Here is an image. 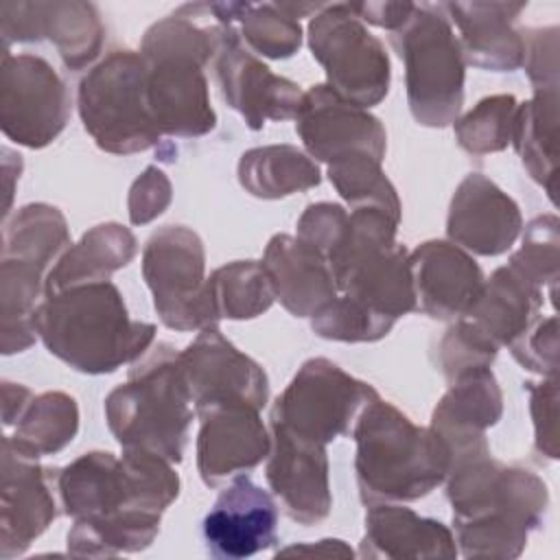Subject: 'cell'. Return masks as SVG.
Masks as SVG:
<instances>
[{"instance_id": "cell-1", "label": "cell", "mask_w": 560, "mask_h": 560, "mask_svg": "<svg viewBox=\"0 0 560 560\" xmlns=\"http://www.w3.org/2000/svg\"><path fill=\"white\" fill-rule=\"evenodd\" d=\"M59 505L72 516L68 551L103 558L147 549L179 494L173 464L142 448L90 451L55 470Z\"/></svg>"}, {"instance_id": "cell-2", "label": "cell", "mask_w": 560, "mask_h": 560, "mask_svg": "<svg viewBox=\"0 0 560 560\" xmlns=\"http://www.w3.org/2000/svg\"><path fill=\"white\" fill-rule=\"evenodd\" d=\"M35 332L52 357L83 374H109L138 361L155 341V326L129 317L112 280L46 293Z\"/></svg>"}, {"instance_id": "cell-3", "label": "cell", "mask_w": 560, "mask_h": 560, "mask_svg": "<svg viewBox=\"0 0 560 560\" xmlns=\"http://www.w3.org/2000/svg\"><path fill=\"white\" fill-rule=\"evenodd\" d=\"M147 107L162 136L201 138L217 127L203 68L214 55V24L192 22L188 7L151 24L140 42Z\"/></svg>"}, {"instance_id": "cell-4", "label": "cell", "mask_w": 560, "mask_h": 560, "mask_svg": "<svg viewBox=\"0 0 560 560\" xmlns=\"http://www.w3.org/2000/svg\"><path fill=\"white\" fill-rule=\"evenodd\" d=\"M352 438L357 486L365 505L416 501L446 479V442L431 427L413 424L387 400L374 398L363 407Z\"/></svg>"}, {"instance_id": "cell-5", "label": "cell", "mask_w": 560, "mask_h": 560, "mask_svg": "<svg viewBox=\"0 0 560 560\" xmlns=\"http://www.w3.org/2000/svg\"><path fill=\"white\" fill-rule=\"evenodd\" d=\"M190 394L179 352L168 343L149 348L129 376L105 398V420L122 448H142L179 464L192 422Z\"/></svg>"}, {"instance_id": "cell-6", "label": "cell", "mask_w": 560, "mask_h": 560, "mask_svg": "<svg viewBox=\"0 0 560 560\" xmlns=\"http://www.w3.org/2000/svg\"><path fill=\"white\" fill-rule=\"evenodd\" d=\"M398 223L378 208H354L341 245L326 260L337 293L394 319L416 311L409 252L396 243Z\"/></svg>"}, {"instance_id": "cell-7", "label": "cell", "mask_w": 560, "mask_h": 560, "mask_svg": "<svg viewBox=\"0 0 560 560\" xmlns=\"http://www.w3.org/2000/svg\"><path fill=\"white\" fill-rule=\"evenodd\" d=\"M389 42L405 63L413 120L424 127L455 122L464 105L466 61L442 4H413L409 20L392 31Z\"/></svg>"}, {"instance_id": "cell-8", "label": "cell", "mask_w": 560, "mask_h": 560, "mask_svg": "<svg viewBox=\"0 0 560 560\" xmlns=\"http://www.w3.org/2000/svg\"><path fill=\"white\" fill-rule=\"evenodd\" d=\"M444 481L453 523L488 521L529 534L549 505L547 483L527 468L494 459L488 442L453 451Z\"/></svg>"}, {"instance_id": "cell-9", "label": "cell", "mask_w": 560, "mask_h": 560, "mask_svg": "<svg viewBox=\"0 0 560 560\" xmlns=\"http://www.w3.org/2000/svg\"><path fill=\"white\" fill-rule=\"evenodd\" d=\"M77 107L98 149L131 155L162 140L147 107V61L140 50H112L79 83Z\"/></svg>"}, {"instance_id": "cell-10", "label": "cell", "mask_w": 560, "mask_h": 560, "mask_svg": "<svg viewBox=\"0 0 560 560\" xmlns=\"http://www.w3.org/2000/svg\"><path fill=\"white\" fill-rule=\"evenodd\" d=\"M308 46L326 72V85L341 98L370 109L392 81L385 46L346 2L324 4L308 22Z\"/></svg>"}, {"instance_id": "cell-11", "label": "cell", "mask_w": 560, "mask_h": 560, "mask_svg": "<svg viewBox=\"0 0 560 560\" xmlns=\"http://www.w3.org/2000/svg\"><path fill=\"white\" fill-rule=\"evenodd\" d=\"M142 276L164 326L201 330L219 326L206 278V249L199 234L186 225L155 230L142 249Z\"/></svg>"}, {"instance_id": "cell-12", "label": "cell", "mask_w": 560, "mask_h": 560, "mask_svg": "<svg viewBox=\"0 0 560 560\" xmlns=\"http://www.w3.org/2000/svg\"><path fill=\"white\" fill-rule=\"evenodd\" d=\"M374 398L378 392L370 383L350 376L324 357H315L302 363L276 398L269 424L326 446L339 435H350L359 413Z\"/></svg>"}, {"instance_id": "cell-13", "label": "cell", "mask_w": 560, "mask_h": 560, "mask_svg": "<svg viewBox=\"0 0 560 560\" xmlns=\"http://www.w3.org/2000/svg\"><path fill=\"white\" fill-rule=\"evenodd\" d=\"M70 118V96L55 68L37 55L4 50L0 68L2 133L28 149L50 144Z\"/></svg>"}, {"instance_id": "cell-14", "label": "cell", "mask_w": 560, "mask_h": 560, "mask_svg": "<svg viewBox=\"0 0 560 560\" xmlns=\"http://www.w3.org/2000/svg\"><path fill=\"white\" fill-rule=\"evenodd\" d=\"M212 66L223 101L249 129H262L267 120L295 118L304 92L295 81L271 72L243 44L234 24H214Z\"/></svg>"}, {"instance_id": "cell-15", "label": "cell", "mask_w": 560, "mask_h": 560, "mask_svg": "<svg viewBox=\"0 0 560 560\" xmlns=\"http://www.w3.org/2000/svg\"><path fill=\"white\" fill-rule=\"evenodd\" d=\"M179 363L197 416L223 402H249L262 409L269 400L265 370L228 341L219 326L201 328L179 352Z\"/></svg>"}, {"instance_id": "cell-16", "label": "cell", "mask_w": 560, "mask_h": 560, "mask_svg": "<svg viewBox=\"0 0 560 560\" xmlns=\"http://www.w3.org/2000/svg\"><path fill=\"white\" fill-rule=\"evenodd\" d=\"M0 33L4 50H9L11 42L50 39L70 70L92 66L105 37L96 7L79 0L2 2Z\"/></svg>"}, {"instance_id": "cell-17", "label": "cell", "mask_w": 560, "mask_h": 560, "mask_svg": "<svg viewBox=\"0 0 560 560\" xmlns=\"http://www.w3.org/2000/svg\"><path fill=\"white\" fill-rule=\"evenodd\" d=\"M295 131L306 153L317 162L330 164L350 153L385 160L387 133L383 122L368 109L341 98L326 83L302 94Z\"/></svg>"}, {"instance_id": "cell-18", "label": "cell", "mask_w": 560, "mask_h": 560, "mask_svg": "<svg viewBox=\"0 0 560 560\" xmlns=\"http://www.w3.org/2000/svg\"><path fill=\"white\" fill-rule=\"evenodd\" d=\"M271 427L267 483L287 516L300 525L322 523L332 508L326 446L284 427Z\"/></svg>"}, {"instance_id": "cell-19", "label": "cell", "mask_w": 560, "mask_h": 560, "mask_svg": "<svg viewBox=\"0 0 560 560\" xmlns=\"http://www.w3.org/2000/svg\"><path fill=\"white\" fill-rule=\"evenodd\" d=\"M0 556H22L31 542L57 518V486L52 470L37 457L18 451L2 438V490H0Z\"/></svg>"}, {"instance_id": "cell-20", "label": "cell", "mask_w": 560, "mask_h": 560, "mask_svg": "<svg viewBox=\"0 0 560 560\" xmlns=\"http://www.w3.org/2000/svg\"><path fill=\"white\" fill-rule=\"evenodd\" d=\"M199 420L197 470L206 486L217 488L267 459L271 431L254 405L223 402L203 411Z\"/></svg>"}, {"instance_id": "cell-21", "label": "cell", "mask_w": 560, "mask_h": 560, "mask_svg": "<svg viewBox=\"0 0 560 560\" xmlns=\"http://www.w3.org/2000/svg\"><path fill=\"white\" fill-rule=\"evenodd\" d=\"M203 540L214 558L241 560L278 540V505L247 475H236L203 518Z\"/></svg>"}, {"instance_id": "cell-22", "label": "cell", "mask_w": 560, "mask_h": 560, "mask_svg": "<svg viewBox=\"0 0 560 560\" xmlns=\"http://www.w3.org/2000/svg\"><path fill=\"white\" fill-rule=\"evenodd\" d=\"M523 230L518 203L481 173L466 175L453 192L446 234L468 254H505Z\"/></svg>"}, {"instance_id": "cell-23", "label": "cell", "mask_w": 560, "mask_h": 560, "mask_svg": "<svg viewBox=\"0 0 560 560\" xmlns=\"http://www.w3.org/2000/svg\"><path fill=\"white\" fill-rule=\"evenodd\" d=\"M416 308L442 322L459 319L475 302L483 271L477 260L451 241H424L409 252Z\"/></svg>"}, {"instance_id": "cell-24", "label": "cell", "mask_w": 560, "mask_h": 560, "mask_svg": "<svg viewBox=\"0 0 560 560\" xmlns=\"http://www.w3.org/2000/svg\"><path fill=\"white\" fill-rule=\"evenodd\" d=\"M442 9L459 31L466 63L494 72L523 66V35L514 28L523 2H446Z\"/></svg>"}, {"instance_id": "cell-25", "label": "cell", "mask_w": 560, "mask_h": 560, "mask_svg": "<svg viewBox=\"0 0 560 560\" xmlns=\"http://www.w3.org/2000/svg\"><path fill=\"white\" fill-rule=\"evenodd\" d=\"M260 265L269 276L276 300L293 317H313L337 298L328 262L295 236H271Z\"/></svg>"}, {"instance_id": "cell-26", "label": "cell", "mask_w": 560, "mask_h": 560, "mask_svg": "<svg viewBox=\"0 0 560 560\" xmlns=\"http://www.w3.org/2000/svg\"><path fill=\"white\" fill-rule=\"evenodd\" d=\"M363 558H457L453 532L396 503H372L365 512Z\"/></svg>"}, {"instance_id": "cell-27", "label": "cell", "mask_w": 560, "mask_h": 560, "mask_svg": "<svg viewBox=\"0 0 560 560\" xmlns=\"http://www.w3.org/2000/svg\"><path fill=\"white\" fill-rule=\"evenodd\" d=\"M545 291L503 265L483 280L475 302L462 315L497 350L510 346L542 311Z\"/></svg>"}, {"instance_id": "cell-28", "label": "cell", "mask_w": 560, "mask_h": 560, "mask_svg": "<svg viewBox=\"0 0 560 560\" xmlns=\"http://www.w3.org/2000/svg\"><path fill=\"white\" fill-rule=\"evenodd\" d=\"M503 413V394L490 368L470 370L455 381L431 413V429L446 442L448 453L486 442V429Z\"/></svg>"}, {"instance_id": "cell-29", "label": "cell", "mask_w": 560, "mask_h": 560, "mask_svg": "<svg viewBox=\"0 0 560 560\" xmlns=\"http://www.w3.org/2000/svg\"><path fill=\"white\" fill-rule=\"evenodd\" d=\"M138 254V241L120 223H98L70 245L46 278V293L83 282H103Z\"/></svg>"}, {"instance_id": "cell-30", "label": "cell", "mask_w": 560, "mask_h": 560, "mask_svg": "<svg viewBox=\"0 0 560 560\" xmlns=\"http://www.w3.org/2000/svg\"><path fill=\"white\" fill-rule=\"evenodd\" d=\"M510 144H514L532 179L553 201L558 175V90H534V96L516 107Z\"/></svg>"}, {"instance_id": "cell-31", "label": "cell", "mask_w": 560, "mask_h": 560, "mask_svg": "<svg viewBox=\"0 0 560 560\" xmlns=\"http://www.w3.org/2000/svg\"><path fill=\"white\" fill-rule=\"evenodd\" d=\"M241 186L258 199H282L322 182L317 162L293 144L249 149L238 160Z\"/></svg>"}, {"instance_id": "cell-32", "label": "cell", "mask_w": 560, "mask_h": 560, "mask_svg": "<svg viewBox=\"0 0 560 560\" xmlns=\"http://www.w3.org/2000/svg\"><path fill=\"white\" fill-rule=\"evenodd\" d=\"M13 435H4L18 451L31 457L63 451L79 431V407L70 394L44 392L33 396L18 420Z\"/></svg>"}, {"instance_id": "cell-33", "label": "cell", "mask_w": 560, "mask_h": 560, "mask_svg": "<svg viewBox=\"0 0 560 560\" xmlns=\"http://www.w3.org/2000/svg\"><path fill=\"white\" fill-rule=\"evenodd\" d=\"M208 295L219 319H254L276 300L269 276L256 260H234L214 269Z\"/></svg>"}, {"instance_id": "cell-34", "label": "cell", "mask_w": 560, "mask_h": 560, "mask_svg": "<svg viewBox=\"0 0 560 560\" xmlns=\"http://www.w3.org/2000/svg\"><path fill=\"white\" fill-rule=\"evenodd\" d=\"M383 162L368 153H350L328 164V179L354 208H378L400 221V199L381 168Z\"/></svg>"}, {"instance_id": "cell-35", "label": "cell", "mask_w": 560, "mask_h": 560, "mask_svg": "<svg viewBox=\"0 0 560 560\" xmlns=\"http://www.w3.org/2000/svg\"><path fill=\"white\" fill-rule=\"evenodd\" d=\"M234 22H238V35L254 55L289 59L302 46L300 20L287 15L278 4L238 2Z\"/></svg>"}, {"instance_id": "cell-36", "label": "cell", "mask_w": 560, "mask_h": 560, "mask_svg": "<svg viewBox=\"0 0 560 560\" xmlns=\"http://www.w3.org/2000/svg\"><path fill=\"white\" fill-rule=\"evenodd\" d=\"M516 107L518 103L514 94H492L481 98L470 112L453 122L457 144L472 155L503 151L512 142Z\"/></svg>"}, {"instance_id": "cell-37", "label": "cell", "mask_w": 560, "mask_h": 560, "mask_svg": "<svg viewBox=\"0 0 560 560\" xmlns=\"http://www.w3.org/2000/svg\"><path fill=\"white\" fill-rule=\"evenodd\" d=\"M396 319L383 315L348 295L337 293L326 306L311 317V328L330 341L343 343H370L383 339Z\"/></svg>"}, {"instance_id": "cell-38", "label": "cell", "mask_w": 560, "mask_h": 560, "mask_svg": "<svg viewBox=\"0 0 560 560\" xmlns=\"http://www.w3.org/2000/svg\"><path fill=\"white\" fill-rule=\"evenodd\" d=\"M560 221L556 214H540L525 228L521 247L510 256V267L525 276L529 282L549 291L551 304L558 284V234Z\"/></svg>"}, {"instance_id": "cell-39", "label": "cell", "mask_w": 560, "mask_h": 560, "mask_svg": "<svg viewBox=\"0 0 560 560\" xmlns=\"http://www.w3.org/2000/svg\"><path fill=\"white\" fill-rule=\"evenodd\" d=\"M497 352L499 350L492 343H488L466 319L459 317L438 346V365L451 383L470 370L490 368Z\"/></svg>"}, {"instance_id": "cell-40", "label": "cell", "mask_w": 560, "mask_h": 560, "mask_svg": "<svg viewBox=\"0 0 560 560\" xmlns=\"http://www.w3.org/2000/svg\"><path fill=\"white\" fill-rule=\"evenodd\" d=\"M512 357L542 378H558V317L542 313L508 346Z\"/></svg>"}, {"instance_id": "cell-41", "label": "cell", "mask_w": 560, "mask_h": 560, "mask_svg": "<svg viewBox=\"0 0 560 560\" xmlns=\"http://www.w3.org/2000/svg\"><path fill=\"white\" fill-rule=\"evenodd\" d=\"M350 223V212H346L339 203L319 201L306 206L302 217L298 219V234L304 245L315 249L324 260L341 245Z\"/></svg>"}, {"instance_id": "cell-42", "label": "cell", "mask_w": 560, "mask_h": 560, "mask_svg": "<svg viewBox=\"0 0 560 560\" xmlns=\"http://www.w3.org/2000/svg\"><path fill=\"white\" fill-rule=\"evenodd\" d=\"M523 66L534 90H558V26L523 28Z\"/></svg>"}, {"instance_id": "cell-43", "label": "cell", "mask_w": 560, "mask_h": 560, "mask_svg": "<svg viewBox=\"0 0 560 560\" xmlns=\"http://www.w3.org/2000/svg\"><path fill=\"white\" fill-rule=\"evenodd\" d=\"M534 420V446L540 455L558 459V378L525 383Z\"/></svg>"}, {"instance_id": "cell-44", "label": "cell", "mask_w": 560, "mask_h": 560, "mask_svg": "<svg viewBox=\"0 0 560 560\" xmlns=\"http://www.w3.org/2000/svg\"><path fill=\"white\" fill-rule=\"evenodd\" d=\"M171 197H173V188L166 173L158 166H147L129 188V199H127L129 221L133 225H144L153 221L168 208Z\"/></svg>"}, {"instance_id": "cell-45", "label": "cell", "mask_w": 560, "mask_h": 560, "mask_svg": "<svg viewBox=\"0 0 560 560\" xmlns=\"http://www.w3.org/2000/svg\"><path fill=\"white\" fill-rule=\"evenodd\" d=\"M348 7L361 22L387 28L389 33L400 28L413 11V2H348Z\"/></svg>"}, {"instance_id": "cell-46", "label": "cell", "mask_w": 560, "mask_h": 560, "mask_svg": "<svg viewBox=\"0 0 560 560\" xmlns=\"http://www.w3.org/2000/svg\"><path fill=\"white\" fill-rule=\"evenodd\" d=\"M278 556H326V558H352L354 551L337 538H324L317 542H300L278 551Z\"/></svg>"}, {"instance_id": "cell-47", "label": "cell", "mask_w": 560, "mask_h": 560, "mask_svg": "<svg viewBox=\"0 0 560 560\" xmlns=\"http://www.w3.org/2000/svg\"><path fill=\"white\" fill-rule=\"evenodd\" d=\"M33 398V392L20 383H2V424L13 427L26 402Z\"/></svg>"}]
</instances>
